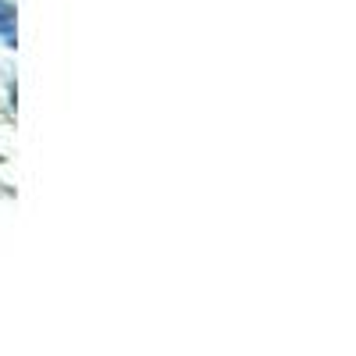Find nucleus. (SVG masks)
Wrapping results in <instances>:
<instances>
[{"instance_id":"nucleus-1","label":"nucleus","mask_w":356,"mask_h":356,"mask_svg":"<svg viewBox=\"0 0 356 356\" xmlns=\"http://www.w3.org/2000/svg\"><path fill=\"white\" fill-rule=\"evenodd\" d=\"M0 29H11V8L0 4Z\"/></svg>"}]
</instances>
